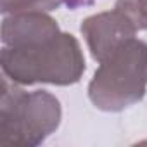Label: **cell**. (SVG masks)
<instances>
[{
    "label": "cell",
    "instance_id": "1",
    "mask_svg": "<svg viewBox=\"0 0 147 147\" xmlns=\"http://www.w3.org/2000/svg\"><path fill=\"white\" fill-rule=\"evenodd\" d=\"M4 76L18 85H75L85 73V55L71 33H57L38 43L4 47L0 55Z\"/></svg>",
    "mask_w": 147,
    "mask_h": 147
},
{
    "label": "cell",
    "instance_id": "4",
    "mask_svg": "<svg viewBox=\"0 0 147 147\" xmlns=\"http://www.w3.org/2000/svg\"><path fill=\"white\" fill-rule=\"evenodd\" d=\"M80 31L85 36L94 61L102 62L121 43L133 38L137 28L121 11L114 9L88 16L82 23Z\"/></svg>",
    "mask_w": 147,
    "mask_h": 147
},
{
    "label": "cell",
    "instance_id": "3",
    "mask_svg": "<svg viewBox=\"0 0 147 147\" xmlns=\"http://www.w3.org/2000/svg\"><path fill=\"white\" fill-rule=\"evenodd\" d=\"M88 83L90 102L106 113H119L140 102L147 88V43L130 38L113 50Z\"/></svg>",
    "mask_w": 147,
    "mask_h": 147
},
{
    "label": "cell",
    "instance_id": "6",
    "mask_svg": "<svg viewBox=\"0 0 147 147\" xmlns=\"http://www.w3.org/2000/svg\"><path fill=\"white\" fill-rule=\"evenodd\" d=\"M64 0H0V11L4 16L19 12H49L55 11Z\"/></svg>",
    "mask_w": 147,
    "mask_h": 147
},
{
    "label": "cell",
    "instance_id": "5",
    "mask_svg": "<svg viewBox=\"0 0 147 147\" xmlns=\"http://www.w3.org/2000/svg\"><path fill=\"white\" fill-rule=\"evenodd\" d=\"M61 33L59 24L47 12H19L9 14L2 23L4 47H21L43 42Z\"/></svg>",
    "mask_w": 147,
    "mask_h": 147
},
{
    "label": "cell",
    "instance_id": "7",
    "mask_svg": "<svg viewBox=\"0 0 147 147\" xmlns=\"http://www.w3.org/2000/svg\"><path fill=\"white\" fill-rule=\"evenodd\" d=\"M121 11L137 28V31L147 30V0H116V7Z\"/></svg>",
    "mask_w": 147,
    "mask_h": 147
},
{
    "label": "cell",
    "instance_id": "2",
    "mask_svg": "<svg viewBox=\"0 0 147 147\" xmlns=\"http://www.w3.org/2000/svg\"><path fill=\"white\" fill-rule=\"evenodd\" d=\"M62 109L57 97L45 90L24 92L7 76L0 97V144L7 147H36L61 125Z\"/></svg>",
    "mask_w": 147,
    "mask_h": 147
},
{
    "label": "cell",
    "instance_id": "8",
    "mask_svg": "<svg viewBox=\"0 0 147 147\" xmlns=\"http://www.w3.org/2000/svg\"><path fill=\"white\" fill-rule=\"evenodd\" d=\"M97 2V0H64V5L71 11H76L80 7H90Z\"/></svg>",
    "mask_w": 147,
    "mask_h": 147
}]
</instances>
